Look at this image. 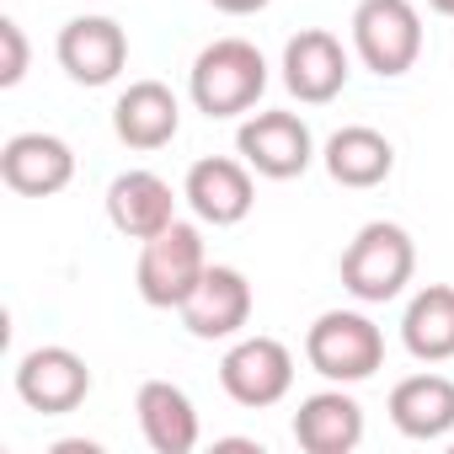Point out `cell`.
Instances as JSON below:
<instances>
[{"label": "cell", "instance_id": "cell-1", "mask_svg": "<svg viewBox=\"0 0 454 454\" xmlns=\"http://www.w3.org/2000/svg\"><path fill=\"white\" fill-rule=\"evenodd\" d=\"M262 91H268V59L247 38H214L187 70V97L208 118H241L262 102Z\"/></svg>", "mask_w": 454, "mask_h": 454}, {"label": "cell", "instance_id": "cell-2", "mask_svg": "<svg viewBox=\"0 0 454 454\" xmlns=\"http://www.w3.org/2000/svg\"><path fill=\"white\" fill-rule=\"evenodd\" d=\"M411 273H417V247L390 219H369L342 252V289L364 305L395 300L411 284Z\"/></svg>", "mask_w": 454, "mask_h": 454}, {"label": "cell", "instance_id": "cell-3", "mask_svg": "<svg viewBox=\"0 0 454 454\" xmlns=\"http://www.w3.org/2000/svg\"><path fill=\"white\" fill-rule=\"evenodd\" d=\"M203 273H208V252H203L198 224L171 219L160 236H150V241L139 247L134 284H139V300H145V305H155V310H182L187 294L203 284Z\"/></svg>", "mask_w": 454, "mask_h": 454}, {"label": "cell", "instance_id": "cell-4", "mask_svg": "<svg viewBox=\"0 0 454 454\" xmlns=\"http://www.w3.org/2000/svg\"><path fill=\"white\" fill-rule=\"evenodd\" d=\"M305 358L332 385H358L385 364V332L358 310H326L305 332Z\"/></svg>", "mask_w": 454, "mask_h": 454}, {"label": "cell", "instance_id": "cell-5", "mask_svg": "<svg viewBox=\"0 0 454 454\" xmlns=\"http://www.w3.org/2000/svg\"><path fill=\"white\" fill-rule=\"evenodd\" d=\"M353 49L364 59V70H374L380 81H395L417 65L422 54V17L411 0H358L353 12Z\"/></svg>", "mask_w": 454, "mask_h": 454}, {"label": "cell", "instance_id": "cell-6", "mask_svg": "<svg viewBox=\"0 0 454 454\" xmlns=\"http://www.w3.org/2000/svg\"><path fill=\"white\" fill-rule=\"evenodd\" d=\"M219 385L236 406H278L294 390V353L278 337H241L231 353L219 358Z\"/></svg>", "mask_w": 454, "mask_h": 454}, {"label": "cell", "instance_id": "cell-7", "mask_svg": "<svg viewBox=\"0 0 454 454\" xmlns=\"http://www.w3.org/2000/svg\"><path fill=\"white\" fill-rule=\"evenodd\" d=\"M236 150L268 182H294L316 160V139H310V123L300 113H252L236 134Z\"/></svg>", "mask_w": 454, "mask_h": 454}, {"label": "cell", "instance_id": "cell-8", "mask_svg": "<svg viewBox=\"0 0 454 454\" xmlns=\"http://www.w3.org/2000/svg\"><path fill=\"white\" fill-rule=\"evenodd\" d=\"M17 395L43 417H65L91 395V369L75 348H59V342L33 348L17 364Z\"/></svg>", "mask_w": 454, "mask_h": 454}, {"label": "cell", "instance_id": "cell-9", "mask_svg": "<svg viewBox=\"0 0 454 454\" xmlns=\"http://www.w3.org/2000/svg\"><path fill=\"white\" fill-rule=\"evenodd\" d=\"M54 54L75 86H113L129 65V33L113 17H75L59 27Z\"/></svg>", "mask_w": 454, "mask_h": 454}, {"label": "cell", "instance_id": "cell-10", "mask_svg": "<svg viewBox=\"0 0 454 454\" xmlns=\"http://www.w3.org/2000/svg\"><path fill=\"white\" fill-rule=\"evenodd\" d=\"M182 198L192 203V214L214 231L224 224H241L257 203V187H252V166L247 160H231V155H203L192 160L187 182H182Z\"/></svg>", "mask_w": 454, "mask_h": 454}, {"label": "cell", "instance_id": "cell-11", "mask_svg": "<svg viewBox=\"0 0 454 454\" xmlns=\"http://www.w3.org/2000/svg\"><path fill=\"white\" fill-rule=\"evenodd\" d=\"M348 75H353L348 49L326 27H305V33H294L284 43V86H289V97H300L310 107H326V102L342 97Z\"/></svg>", "mask_w": 454, "mask_h": 454}, {"label": "cell", "instance_id": "cell-12", "mask_svg": "<svg viewBox=\"0 0 454 454\" xmlns=\"http://www.w3.org/2000/svg\"><path fill=\"white\" fill-rule=\"evenodd\" d=\"M252 321V284L241 268H208L203 284L187 294L182 305V326L198 337V342H224V337H236L241 326Z\"/></svg>", "mask_w": 454, "mask_h": 454}, {"label": "cell", "instance_id": "cell-13", "mask_svg": "<svg viewBox=\"0 0 454 454\" xmlns=\"http://www.w3.org/2000/svg\"><path fill=\"white\" fill-rule=\"evenodd\" d=\"M0 176H6L12 192L22 198H54L70 187L75 176V150L59 134H12L6 150H0Z\"/></svg>", "mask_w": 454, "mask_h": 454}, {"label": "cell", "instance_id": "cell-14", "mask_svg": "<svg viewBox=\"0 0 454 454\" xmlns=\"http://www.w3.org/2000/svg\"><path fill=\"white\" fill-rule=\"evenodd\" d=\"M107 219H113V231L118 236H129V241H150V236H160L166 224L176 219V192H171V182L166 176H155V171H123V176H113V187H107Z\"/></svg>", "mask_w": 454, "mask_h": 454}, {"label": "cell", "instance_id": "cell-15", "mask_svg": "<svg viewBox=\"0 0 454 454\" xmlns=\"http://www.w3.org/2000/svg\"><path fill=\"white\" fill-rule=\"evenodd\" d=\"M294 443L305 454H353L364 443V406L348 390H316L294 411Z\"/></svg>", "mask_w": 454, "mask_h": 454}, {"label": "cell", "instance_id": "cell-16", "mask_svg": "<svg viewBox=\"0 0 454 454\" xmlns=\"http://www.w3.org/2000/svg\"><path fill=\"white\" fill-rule=\"evenodd\" d=\"M176 129H182V102L160 81H134L113 107V134L129 150H160L176 139Z\"/></svg>", "mask_w": 454, "mask_h": 454}, {"label": "cell", "instance_id": "cell-17", "mask_svg": "<svg viewBox=\"0 0 454 454\" xmlns=\"http://www.w3.org/2000/svg\"><path fill=\"white\" fill-rule=\"evenodd\" d=\"M390 422L406 438H417V443L449 438L454 433V380L433 374V369L395 380V390H390Z\"/></svg>", "mask_w": 454, "mask_h": 454}, {"label": "cell", "instance_id": "cell-18", "mask_svg": "<svg viewBox=\"0 0 454 454\" xmlns=\"http://www.w3.org/2000/svg\"><path fill=\"white\" fill-rule=\"evenodd\" d=\"M134 411H139V433L155 454H192L198 449V411H192L182 385L145 380L134 395Z\"/></svg>", "mask_w": 454, "mask_h": 454}, {"label": "cell", "instance_id": "cell-19", "mask_svg": "<svg viewBox=\"0 0 454 454\" xmlns=\"http://www.w3.org/2000/svg\"><path fill=\"white\" fill-rule=\"evenodd\" d=\"M321 160H326L332 182H342V187H380L395 171V145L369 123H348L326 139Z\"/></svg>", "mask_w": 454, "mask_h": 454}, {"label": "cell", "instance_id": "cell-20", "mask_svg": "<svg viewBox=\"0 0 454 454\" xmlns=\"http://www.w3.org/2000/svg\"><path fill=\"white\" fill-rule=\"evenodd\" d=\"M401 342L417 364H449L454 358V289L449 284H427L411 294V305L401 316Z\"/></svg>", "mask_w": 454, "mask_h": 454}, {"label": "cell", "instance_id": "cell-21", "mask_svg": "<svg viewBox=\"0 0 454 454\" xmlns=\"http://www.w3.org/2000/svg\"><path fill=\"white\" fill-rule=\"evenodd\" d=\"M0 86H17L22 75H27V38H22V22H0Z\"/></svg>", "mask_w": 454, "mask_h": 454}, {"label": "cell", "instance_id": "cell-22", "mask_svg": "<svg viewBox=\"0 0 454 454\" xmlns=\"http://www.w3.org/2000/svg\"><path fill=\"white\" fill-rule=\"evenodd\" d=\"M214 12H224V17H252V12H268L273 0H208Z\"/></svg>", "mask_w": 454, "mask_h": 454}, {"label": "cell", "instance_id": "cell-23", "mask_svg": "<svg viewBox=\"0 0 454 454\" xmlns=\"http://www.w3.org/2000/svg\"><path fill=\"white\" fill-rule=\"evenodd\" d=\"M427 6H433L438 17H454V0H427Z\"/></svg>", "mask_w": 454, "mask_h": 454}]
</instances>
